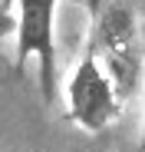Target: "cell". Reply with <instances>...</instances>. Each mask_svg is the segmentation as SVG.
<instances>
[{
    "mask_svg": "<svg viewBox=\"0 0 145 152\" xmlns=\"http://www.w3.org/2000/svg\"><path fill=\"white\" fill-rule=\"evenodd\" d=\"M122 116V99L106 76L96 50L86 43L83 56L66 83V119L79 126L83 132H102Z\"/></svg>",
    "mask_w": 145,
    "mask_h": 152,
    "instance_id": "2",
    "label": "cell"
},
{
    "mask_svg": "<svg viewBox=\"0 0 145 152\" xmlns=\"http://www.w3.org/2000/svg\"><path fill=\"white\" fill-rule=\"evenodd\" d=\"M89 46L96 50L122 106L132 103L145 86V40L129 0H96Z\"/></svg>",
    "mask_w": 145,
    "mask_h": 152,
    "instance_id": "1",
    "label": "cell"
},
{
    "mask_svg": "<svg viewBox=\"0 0 145 152\" xmlns=\"http://www.w3.org/2000/svg\"><path fill=\"white\" fill-rule=\"evenodd\" d=\"M138 152H145V126H142V139H138Z\"/></svg>",
    "mask_w": 145,
    "mask_h": 152,
    "instance_id": "4",
    "label": "cell"
},
{
    "mask_svg": "<svg viewBox=\"0 0 145 152\" xmlns=\"http://www.w3.org/2000/svg\"><path fill=\"white\" fill-rule=\"evenodd\" d=\"M56 7L59 0H17V56L13 66L23 73L30 60L40 66V93L56 103Z\"/></svg>",
    "mask_w": 145,
    "mask_h": 152,
    "instance_id": "3",
    "label": "cell"
}]
</instances>
